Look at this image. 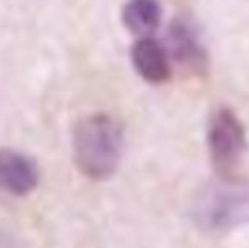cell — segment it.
Wrapping results in <instances>:
<instances>
[{
  "instance_id": "7",
  "label": "cell",
  "mask_w": 249,
  "mask_h": 248,
  "mask_svg": "<svg viewBox=\"0 0 249 248\" xmlns=\"http://www.w3.org/2000/svg\"><path fill=\"white\" fill-rule=\"evenodd\" d=\"M122 22L138 36H149L161 22V5L158 0H127L122 9Z\"/></svg>"
},
{
  "instance_id": "2",
  "label": "cell",
  "mask_w": 249,
  "mask_h": 248,
  "mask_svg": "<svg viewBox=\"0 0 249 248\" xmlns=\"http://www.w3.org/2000/svg\"><path fill=\"white\" fill-rule=\"evenodd\" d=\"M195 223L207 231H231L249 223V182L236 175H219L195 194Z\"/></svg>"
},
{
  "instance_id": "5",
  "label": "cell",
  "mask_w": 249,
  "mask_h": 248,
  "mask_svg": "<svg viewBox=\"0 0 249 248\" xmlns=\"http://www.w3.org/2000/svg\"><path fill=\"white\" fill-rule=\"evenodd\" d=\"M39 182L33 158L16 150H0V187L14 195H27Z\"/></svg>"
},
{
  "instance_id": "1",
  "label": "cell",
  "mask_w": 249,
  "mask_h": 248,
  "mask_svg": "<svg viewBox=\"0 0 249 248\" xmlns=\"http://www.w3.org/2000/svg\"><path fill=\"white\" fill-rule=\"evenodd\" d=\"M124 152V133L108 114H92L78 121L73 131V156L78 170L92 180L115 173Z\"/></svg>"
},
{
  "instance_id": "4",
  "label": "cell",
  "mask_w": 249,
  "mask_h": 248,
  "mask_svg": "<svg viewBox=\"0 0 249 248\" xmlns=\"http://www.w3.org/2000/svg\"><path fill=\"white\" fill-rule=\"evenodd\" d=\"M168 38L173 61L190 75H205L209 70V55L190 24L181 19L173 20L168 31Z\"/></svg>"
},
{
  "instance_id": "6",
  "label": "cell",
  "mask_w": 249,
  "mask_h": 248,
  "mask_svg": "<svg viewBox=\"0 0 249 248\" xmlns=\"http://www.w3.org/2000/svg\"><path fill=\"white\" fill-rule=\"evenodd\" d=\"M131 60L138 75L153 85L170 80L171 65L164 46L151 36H141L131 50Z\"/></svg>"
},
{
  "instance_id": "3",
  "label": "cell",
  "mask_w": 249,
  "mask_h": 248,
  "mask_svg": "<svg viewBox=\"0 0 249 248\" xmlns=\"http://www.w3.org/2000/svg\"><path fill=\"white\" fill-rule=\"evenodd\" d=\"M207 148L219 175H234L248 152L246 128L229 107H219L210 116L207 128Z\"/></svg>"
}]
</instances>
